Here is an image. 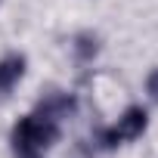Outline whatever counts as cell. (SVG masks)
<instances>
[{
  "mask_svg": "<svg viewBox=\"0 0 158 158\" xmlns=\"http://www.w3.org/2000/svg\"><path fill=\"white\" fill-rule=\"evenodd\" d=\"M59 139V121L47 115H25L13 127V152L16 158H44V152Z\"/></svg>",
  "mask_w": 158,
  "mask_h": 158,
  "instance_id": "1",
  "label": "cell"
},
{
  "mask_svg": "<svg viewBox=\"0 0 158 158\" xmlns=\"http://www.w3.org/2000/svg\"><path fill=\"white\" fill-rule=\"evenodd\" d=\"M146 124H149L146 109L130 106V109L118 118V124H115V127H109V130L102 133V146H106V149H115V146H118V143H124V139H136V136H143Z\"/></svg>",
  "mask_w": 158,
  "mask_h": 158,
  "instance_id": "2",
  "label": "cell"
},
{
  "mask_svg": "<svg viewBox=\"0 0 158 158\" xmlns=\"http://www.w3.org/2000/svg\"><path fill=\"white\" fill-rule=\"evenodd\" d=\"M22 74H25V59H22V56L0 59V96H6V93L19 84Z\"/></svg>",
  "mask_w": 158,
  "mask_h": 158,
  "instance_id": "3",
  "label": "cell"
},
{
  "mask_svg": "<svg viewBox=\"0 0 158 158\" xmlns=\"http://www.w3.org/2000/svg\"><path fill=\"white\" fill-rule=\"evenodd\" d=\"M96 37H90V34H81L77 37V56L81 59H90V56H96Z\"/></svg>",
  "mask_w": 158,
  "mask_h": 158,
  "instance_id": "4",
  "label": "cell"
},
{
  "mask_svg": "<svg viewBox=\"0 0 158 158\" xmlns=\"http://www.w3.org/2000/svg\"><path fill=\"white\" fill-rule=\"evenodd\" d=\"M146 90H149V96L158 102V71H152V74H149V81H146Z\"/></svg>",
  "mask_w": 158,
  "mask_h": 158,
  "instance_id": "5",
  "label": "cell"
}]
</instances>
